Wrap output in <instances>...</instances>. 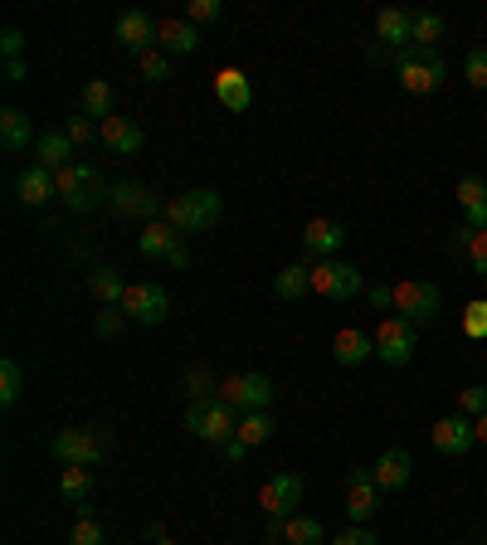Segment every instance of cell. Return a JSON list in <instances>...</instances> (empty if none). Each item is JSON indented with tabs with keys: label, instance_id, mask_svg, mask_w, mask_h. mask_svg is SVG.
Segmentation results:
<instances>
[{
	"label": "cell",
	"instance_id": "5",
	"mask_svg": "<svg viewBox=\"0 0 487 545\" xmlns=\"http://www.w3.org/2000/svg\"><path fill=\"white\" fill-rule=\"evenodd\" d=\"M395 69H400V88H405V93H419V98H424V93H434V88L449 78V64H444V54H439V49H429V54L405 49Z\"/></svg>",
	"mask_w": 487,
	"mask_h": 545
},
{
	"label": "cell",
	"instance_id": "33",
	"mask_svg": "<svg viewBox=\"0 0 487 545\" xmlns=\"http://www.w3.org/2000/svg\"><path fill=\"white\" fill-rule=\"evenodd\" d=\"M181 385H186V400H220V380L205 365H190L181 375Z\"/></svg>",
	"mask_w": 487,
	"mask_h": 545
},
{
	"label": "cell",
	"instance_id": "40",
	"mask_svg": "<svg viewBox=\"0 0 487 545\" xmlns=\"http://www.w3.org/2000/svg\"><path fill=\"white\" fill-rule=\"evenodd\" d=\"M463 331H468L473 341H483L487 336V297H473V302H468V312H463Z\"/></svg>",
	"mask_w": 487,
	"mask_h": 545
},
{
	"label": "cell",
	"instance_id": "14",
	"mask_svg": "<svg viewBox=\"0 0 487 545\" xmlns=\"http://www.w3.org/2000/svg\"><path fill=\"white\" fill-rule=\"evenodd\" d=\"M156 39H161V20H151L147 10H122V15H117V44L132 49L137 59H142L147 49H156Z\"/></svg>",
	"mask_w": 487,
	"mask_h": 545
},
{
	"label": "cell",
	"instance_id": "29",
	"mask_svg": "<svg viewBox=\"0 0 487 545\" xmlns=\"http://www.w3.org/2000/svg\"><path fill=\"white\" fill-rule=\"evenodd\" d=\"M0 146H5V151H25V146H30V112L25 108L0 112Z\"/></svg>",
	"mask_w": 487,
	"mask_h": 545
},
{
	"label": "cell",
	"instance_id": "44",
	"mask_svg": "<svg viewBox=\"0 0 487 545\" xmlns=\"http://www.w3.org/2000/svg\"><path fill=\"white\" fill-rule=\"evenodd\" d=\"M74 146H83V142H93V137H103V127L93 122V117H69V132H64Z\"/></svg>",
	"mask_w": 487,
	"mask_h": 545
},
{
	"label": "cell",
	"instance_id": "21",
	"mask_svg": "<svg viewBox=\"0 0 487 545\" xmlns=\"http://www.w3.org/2000/svg\"><path fill=\"white\" fill-rule=\"evenodd\" d=\"M15 195L35 210V205H49L59 190H54V171H44V166H25L20 176H15Z\"/></svg>",
	"mask_w": 487,
	"mask_h": 545
},
{
	"label": "cell",
	"instance_id": "17",
	"mask_svg": "<svg viewBox=\"0 0 487 545\" xmlns=\"http://www.w3.org/2000/svg\"><path fill=\"white\" fill-rule=\"evenodd\" d=\"M371 473H375V487H380V492H405L414 477V458L405 448H390V453H380V463H375Z\"/></svg>",
	"mask_w": 487,
	"mask_h": 545
},
{
	"label": "cell",
	"instance_id": "16",
	"mask_svg": "<svg viewBox=\"0 0 487 545\" xmlns=\"http://www.w3.org/2000/svg\"><path fill=\"white\" fill-rule=\"evenodd\" d=\"M341 239H346V224L341 219H307L302 224V258L327 263L341 249Z\"/></svg>",
	"mask_w": 487,
	"mask_h": 545
},
{
	"label": "cell",
	"instance_id": "31",
	"mask_svg": "<svg viewBox=\"0 0 487 545\" xmlns=\"http://www.w3.org/2000/svg\"><path fill=\"white\" fill-rule=\"evenodd\" d=\"M453 249H463L468 263L478 268V278H487V229H468V224H463V229L453 234Z\"/></svg>",
	"mask_w": 487,
	"mask_h": 545
},
{
	"label": "cell",
	"instance_id": "19",
	"mask_svg": "<svg viewBox=\"0 0 487 545\" xmlns=\"http://www.w3.org/2000/svg\"><path fill=\"white\" fill-rule=\"evenodd\" d=\"M103 127V142H108V151H117V156H137L142 146H147V137H142V127L132 122V117H108V122H98Z\"/></svg>",
	"mask_w": 487,
	"mask_h": 545
},
{
	"label": "cell",
	"instance_id": "26",
	"mask_svg": "<svg viewBox=\"0 0 487 545\" xmlns=\"http://www.w3.org/2000/svg\"><path fill=\"white\" fill-rule=\"evenodd\" d=\"M156 49H166V54H195V49H200V35H195L190 20H161Z\"/></svg>",
	"mask_w": 487,
	"mask_h": 545
},
{
	"label": "cell",
	"instance_id": "27",
	"mask_svg": "<svg viewBox=\"0 0 487 545\" xmlns=\"http://www.w3.org/2000/svg\"><path fill=\"white\" fill-rule=\"evenodd\" d=\"M273 292L283 297V302H298L312 292V268L307 263H288V268H278L273 273Z\"/></svg>",
	"mask_w": 487,
	"mask_h": 545
},
{
	"label": "cell",
	"instance_id": "37",
	"mask_svg": "<svg viewBox=\"0 0 487 545\" xmlns=\"http://www.w3.org/2000/svg\"><path fill=\"white\" fill-rule=\"evenodd\" d=\"M283 536L293 545H322V526H317L312 516H288V521H283Z\"/></svg>",
	"mask_w": 487,
	"mask_h": 545
},
{
	"label": "cell",
	"instance_id": "11",
	"mask_svg": "<svg viewBox=\"0 0 487 545\" xmlns=\"http://www.w3.org/2000/svg\"><path fill=\"white\" fill-rule=\"evenodd\" d=\"M259 507L268 521H288L302 507V477L298 473H273L259 487Z\"/></svg>",
	"mask_w": 487,
	"mask_h": 545
},
{
	"label": "cell",
	"instance_id": "46",
	"mask_svg": "<svg viewBox=\"0 0 487 545\" xmlns=\"http://www.w3.org/2000/svg\"><path fill=\"white\" fill-rule=\"evenodd\" d=\"M0 49H5V64H15V59L25 54V35H20L15 25H5V35H0Z\"/></svg>",
	"mask_w": 487,
	"mask_h": 545
},
{
	"label": "cell",
	"instance_id": "50",
	"mask_svg": "<svg viewBox=\"0 0 487 545\" xmlns=\"http://www.w3.org/2000/svg\"><path fill=\"white\" fill-rule=\"evenodd\" d=\"M244 453H249V443H239V438H229V443H225V458H229V463H239Z\"/></svg>",
	"mask_w": 487,
	"mask_h": 545
},
{
	"label": "cell",
	"instance_id": "41",
	"mask_svg": "<svg viewBox=\"0 0 487 545\" xmlns=\"http://www.w3.org/2000/svg\"><path fill=\"white\" fill-rule=\"evenodd\" d=\"M463 78L473 83V88H483L487 93V49L478 44V49H468V64H463Z\"/></svg>",
	"mask_w": 487,
	"mask_h": 545
},
{
	"label": "cell",
	"instance_id": "34",
	"mask_svg": "<svg viewBox=\"0 0 487 545\" xmlns=\"http://www.w3.org/2000/svg\"><path fill=\"white\" fill-rule=\"evenodd\" d=\"M59 492H64L69 502H88V497H93V468H64V473H59Z\"/></svg>",
	"mask_w": 487,
	"mask_h": 545
},
{
	"label": "cell",
	"instance_id": "4",
	"mask_svg": "<svg viewBox=\"0 0 487 545\" xmlns=\"http://www.w3.org/2000/svg\"><path fill=\"white\" fill-rule=\"evenodd\" d=\"M49 448H54V458L64 468H98V463H108V438L98 429H59Z\"/></svg>",
	"mask_w": 487,
	"mask_h": 545
},
{
	"label": "cell",
	"instance_id": "43",
	"mask_svg": "<svg viewBox=\"0 0 487 545\" xmlns=\"http://www.w3.org/2000/svg\"><path fill=\"white\" fill-rule=\"evenodd\" d=\"M220 15H225V5H220V0H190V5H186L190 25H210V20H220Z\"/></svg>",
	"mask_w": 487,
	"mask_h": 545
},
{
	"label": "cell",
	"instance_id": "9",
	"mask_svg": "<svg viewBox=\"0 0 487 545\" xmlns=\"http://www.w3.org/2000/svg\"><path fill=\"white\" fill-rule=\"evenodd\" d=\"M361 288H366V278H361L351 263H337V258L312 263V292H317V297H327V302H346V297H356Z\"/></svg>",
	"mask_w": 487,
	"mask_h": 545
},
{
	"label": "cell",
	"instance_id": "24",
	"mask_svg": "<svg viewBox=\"0 0 487 545\" xmlns=\"http://www.w3.org/2000/svg\"><path fill=\"white\" fill-rule=\"evenodd\" d=\"M69 156H74V142H69L64 132H44V137H35V166H44V171H64V166H74Z\"/></svg>",
	"mask_w": 487,
	"mask_h": 545
},
{
	"label": "cell",
	"instance_id": "49",
	"mask_svg": "<svg viewBox=\"0 0 487 545\" xmlns=\"http://www.w3.org/2000/svg\"><path fill=\"white\" fill-rule=\"evenodd\" d=\"M166 263H171V268H190V249L186 244H176V249L166 254Z\"/></svg>",
	"mask_w": 487,
	"mask_h": 545
},
{
	"label": "cell",
	"instance_id": "36",
	"mask_svg": "<svg viewBox=\"0 0 487 545\" xmlns=\"http://www.w3.org/2000/svg\"><path fill=\"white\" fill-rule=\"evenodd\" d=\"M20 395H25V370L15 356H5L0 361V404H15Z\"/></svg>",
	"mask_w": 487,
	"mask_h": 545
},
{
	"label": "cell",
	"instance_id": "28",
	"mask_svg": "<svg viewBox=\"0 0 487 545\" xmlns=\"http://www.w3.org/2000/svg\"><path fill=\"white\" fill-rule=\"evenodd\" d=\"M113 103H117V93L108 78H88V83H83V112H88L93 122H108V117H113Z\"/></svg>",
	"mask_w": 487,
	"mask_h": 545
},
{
	"label": "cell",
	"instance_id": "53",
	"mask_svg": "<svg viewBox=\"0 0 487 545\" xmlns=\"http://www.w3.org/2000/svg\"><path fill=\"white\" fill-rule=\"evenodd\" d=\"M156 545H171V541H156Z\"/></svg>",
	"mask_w": 487,
	"mask_h": 545
},
{
	"label": "cell",
	"instance_id": "47",
	"mask_svg": "<svg viewBox=\"0 0 487 545\" xmlns=\"http://www.w3.org/2000/svg\"><path fill=\"white\" fill-rule=\"evenodd\" d=\"M371 307H375V312H395V283H375V288H371Z\"/></svg>",
	"mask_w": 487,
	"mask_h": 545
},
{
	"label": "cell",
	"instance_id": "3",
	"mask_svg": "<svg viewBox=\"0 0 487 545\" xmlns=\"http://www.w3.org/2000/svg\"><path fill=\"white\" fill-rule=\"evenodd\" d=\"M186 434L225 448L229 438L239 434V419H234V409H229L225 400H190L186 404Z\"/></svg>",
	"mask_w": 487,
	"mask_h": 545
},
{
	"label": "cell",
	"instance_id": "15",
	"mask_svg": "<svg viewBox=\"0 0 487 545\" xmlns=\"http://www.w3.org/2000/svg\"><path fill=\"white\" fill-rule=\"evenodd\" d=\"M346 511H351V521H361V526L380 511V487H375L371 468H351V473H346Z\"/></svg>",
	"mask_w": 487,
	"mask_h": 545
},
{
	"label": "cell",
	"instance_id": "12",
	"mask_svg": "<svg viewBox=\"0 0 487 545\" xmlns=\"http://www.w3.org/2000/svg\"><path fill=\"white\" fill-rule=\"evenodd\" d=\"M108 210L122 219H156V210H161V195L156 190H147L142 181H117L108 185Z\"/></svg>",
	"mask_w": 487,
	"mask_h": 545
},
{
	"label": "cell",
	"instance_id": "2",
	"mask_svg": "<svg viewBox=\"0 0 487 545\" xmlns=\"http://www.w3.org/2000/svg\"><path fill=\"white\" fill-rule=\"evenodd\" d=\"M54 190H59V200L74 215H88V210L108 205V185H103V176L93 166H64V171H54Z\"/></svg>",
	"mask_w": 487,
	"mask_h": 545
},
{
	"label": "cell",
	"instance_id": "23",
	"mask_svg": "<svg viewBox=\"0 0 487 545\" xmlns=\"http://www.w3.org/2000/svg\"><path fill=\"white\" fill-rule=\"evenodd\" d=\"M410 30H414V15L410 10H400V5H390V10L375 15V39H380V44L405 49V44H410Z\"/></svg>",
	"mask_w": 487,
	"mask_h": 545
},
{
	"label": "cell",
	"instance_id": "8",
	"mask_svg": "<svg viewBox=\"0 0 487 545\" xmlns=\"http://www.w3.org/2000/svg\"><path fill=\"white\" fill-rule=\"evenodd\" d=\"M371 336H375V356L385 365H410L414 346H419V331L405 317H380V327Z\"/></svg>",
	"mask_w": 487,
	"mask_h": 545
},
{
	"label": "cell",
	"instance_id": "52",
	"mask_svg": "<svg viewBox=\"0 0 487 545\" xmlns=\"http://www.w3.org/2000/svg\"><path fill=\"white\" fill-rule=\"evenodd\" d=\"M473 434H478V443H487V414L483 419H473Z\"/></svg>",
	"mask_w": 487,
	"mask_h": 545
},
{
	"label": "cell",
	"instance_id": "7",
	"mask_svg": "<svg viewBox=\"0 0 487 545\" xmlns=\"http://www.w3.org/2000/svg\"><path fill=\"white\" fill-rule=\"evenodd\" d=\"M395 317H405L414 327H429L439 317V288L424 278H400L395 283Z\"/></svg>",
	"mask_w": 487,
	"mask_h": 545
},
{
	"label": "cell",
	"instance_id": "22",
	"mask_svg": "<svg viewBox=\"0 0 487 545\" xmlns=\"http://www.w3.org/2000/svg\"><path fill=\"white\" fill-rule=\"evenodd\" d=\"M332 356L341 365H366L375 356V336L371 331H356V327H341L337 341H332Z\"/></svg>",
	"mask_w": 487,
	"mask_h": 545
},
{
	"label": "cell",
	"instance_id": "13",
	"mask_svg": "<svg viewBox=\"0 0 487 545\" xmlns=\"http://www.w3.org/2000/svg\"><path fill=\"white\" fill-rule=\"evenodd\" d=\"M429 443L444 453V458H463L468 448H478V434H473V419L468 414H444L434 429H429Z\"/></svg>",
	"mask_w": 487,
	"mask_h": 545
},
{
	"label": "cell",
	"instance_id": "10",
	"mask_svg": "<svg viewBox=\"0 0 487 545\" xmlns=\"http://www.w3.org/2000/svg\"><path fill=\"white\" fill-rule=\"evenodd\" d=\"M122 312H127V322H142V327H161V322L171 317V297L156 288V283H127Z\"/></svg>",
	"mask_w": 487,
	"mask_h": 545
},
{
	"label": "cell",
	"instance_id": "51",
	"mask_svg": "<svg viewBox=\"0 0 487 545\" xmlns=\"http://www.w3.org/2000/svg\"><path fill=\"white\" fill-rule=\"evenodd\" d=\"M5 83H25V59H15V64H5Z\"/></svg>",
	"mask_w": 487,
	"mask_h": 545
},
{
	"label": "cell",
	"instance_id": "25",
	"mask_svg": "<svg viewBox=\"0 0 487 545\" xmlns=\"http://www.w3.org/2000/svg\"><path fill=\"white\" fill-rule=\"evenodd\" d=\"M176 244H181V229L166 224V219H151L147 229H142V239H137V249H142L147 258H166Z\"/></svg>",
	"mask_w": 487,
	"mask_h": 545
},
{
	"label": "cell",
	"instance_id": "20",
	"mask_svg": "<svg viewBox=\"0 0 487 545\" xmlns=\"http://www.w3.org/2000/svg\"><path fill=\"white\" fill-rule=\"evenodd\" d=\"M215 98H220L229 112H249V108H254V88H249V78H244L239 69H220V73H215Z\"/></svg>",
	"mask_w": 487,
	"mask_h": 545
},
{
	"label": "cell",
	"instance_id": "6",
	"mask_svg": "<svg viewBox=\"0 0 487 545\" xmlns=\"http://www.w3.org/2000/svg\"><path fill=\"white\" fill-rule=\"evenodd\" d=\"M220 400H225L229 409H244V414H259V409H268V400H273V380H268L263 370H244V375H225V380H220Z\"/></svg>",
	"mask_w": 487,
	"mask_h": 545
},
{
	"label": "cell",
	"instance_id": "35",
	"mask_svg": "<svg viewBox=\"0 0 487 545\" xmlns=\"http://www.w3.org/2000/svg\"><path fill=\"white\" fill-rule=\"evenodd\" d=\"M239 443H249V448H259V443H268L273 438V419H268V409H259V414H244L239 419Z\"/></svg>",
	"mask_w": 487,
	"mask_h": 545
},
{
	"label": "cell",
	"instance_id": "48",
	"mask_svg": "<svg viewBox=\"0 0 487 545\" xmlns=\"http://www.w3.org/2000/svg\"><path fill=\"white\" fill-rule=\"evenodd\" d=\"M332 545H380L375 541V531H366V526H356V531H341Z\"/></svg>",
	"mask_w": 487,
	"mask_h": 545
},
{
	"label": "cell",
	"instance_id": "42",
	"mask_svg": "<svg viewBox=\"0 0 487 545\" xmlns=\"http://www.w3.org/2000/svg\"><path fill=\"white\" fill-rule=\"evenodd\" d=\"M137 64H142V78H147V83H161V78H171V64H166V54H161V49H147Z\"/></svg>",
	"mask_w": 487,
	"mask_h": 545
},
{
	"label": "cell",
	"instance_id": "30",
	"mask_svg": "<svg viewBox=\"0 0 487 545\" xmlns=\"http://www.w3.org/2000/svg\"><path fill=\"white\" fill-rule=\"evenodd\" d=\"M439 39H444V15H439V10H414V30H410L414 49H419V54H429Z\"/></svg>",
	"mask_w": 487,
	"mask_h": 545
},
{
	"label": "cell",
	"instance_id": "38",
	"mask_svg": "<svg viewBox=\"0 0 487 545\" xmlns=\"http://www.w3.org/2000/svg\"><path fill=\"white\" fill-rule=\"evenodd\" d=\"M69 545H108V531H103V521L98 516H78V526H74V536H69Z\"/></svg>",
	"mask_w": 487,
	"mask_h": 545
},
{
	"label": "cell",
	"instance_id": "32",
	"mask_svg": "<svg viewBox=\"0 0 487 545\" xmlns=\"http://www.w3.org/2000/svg\"><path fill=\"white\" fill-rule=\"evenodd\" d=\"M88 288H93V297H98L103 307H122V297H127V283H122L117 268H98V273L88 278Z\"/></svg>",
	"mask_w": 487,
	"mask_h": 545
},
{
	"label": "cell",
	"instance_id": "39",
	"mask_svg": "<svg viewBox=\"0 0 487 545\" xmlns=\"http://www.w3.org/2000/svg\"><path fill=\"white\" fill-rule=\"evenodd\" d=\"M458 414L483 419L487 414V385H468V390H458Z\"/></svg>",
	"mask_w": 487,
	"mask_h": 545
},
{
	"label": "cell",
	"instance_id": "45",
	"mask_svg": "<svg viewBox=\"0 0 487 545\" xmlns=\"http://www.w3.org/2000/svg\"><path fill=\"white\" fill-rule=\"evenodd\" d=\"M122 327H127V312L122 307H103L98 312V336H122Z\"/></svg>",
	"mask_w": 487,
	"mask_h": 545
},
{
	"label": "cell",
	"instance_id": "1",
	"mask_svg": "<svg viewBox=\"0 0 487 545\" xmlns=\"http://www.w3.org/2000/svg\"><path fill=\"white\" fill-rule=\"evenodd\" d=\"M220 219H225V195H215V190H186L166 205V224H176L181 234L215 229Z\"/></svg>",
	"mask_w": 487,
	"mask_h": 545
},
{
	"label": "cell",
	"instance_id": "18",
	"mask_svg": "<svg viewBox=\"0 0 487 545\" xmlns=\"http://www.w3.org/2000/svg\"><path fill=\"white\" fill-rule=\"evenodd\" d=\"M458 210L468 229H487V181L483 176H463L458 181Z\"/></svg>",
	"mask_w": 487,
	"mask_h": 545
}]
</instances>
